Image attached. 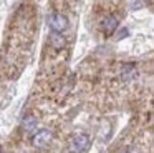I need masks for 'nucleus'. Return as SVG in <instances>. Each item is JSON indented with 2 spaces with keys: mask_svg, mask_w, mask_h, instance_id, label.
<instances>
[{
  "mask_svg": "<svg viewBox=\"0 0 154 153\" xmlns=\"http://www.w3.org/2000/svg\"><path fill=\"white\" fill-rule=\"evenodd\" d=\"M51 140H53V133H51V130L40 128V130H35L33 132L32 145H33V148H37V150H45L51 143Z\"/></svg>",
  "mask_w": 154,
  "mask_h": 153,
  "instance_id": "2",
  "label": "nucleus"
},
{
  "mask_svg": "<svg viewBox=\"0 0 154 153\" xmlns=\"http://www.w3.org/2000/svg\"><path fill=\"white\" fill-rule=\"evenodd\" d=\"M47 22H48L50 30H51V32H55V33H63L65 30L68 28V17L63 15V13H60V12L48 13Z\"/></svg>",
  "mask_w": 154,
  "mask_h": 153,
  "instance_id": "3",
  "label": "nucleus"
},
{
  "mask_svg": "<svg viewBox=\"0 0 154 153\" xmlns=\"http://www.w3.org/2000/svg\"><path fill=\"white\" fill-rule=\"evenodd\" d=\"M50 45L53 47L55 50H61V48H65V47H66V38H65L63 33L51 32V35H50Z\"/></svg>",
  "mask_w": 154,
  "mask_h": 153,
  "instance_id": "5",
  "label": "nucleus"
},
{
  "mask_svg": "<svg viewBox=\"0 0 154 153\" xmlns=\"http://www.w3.org/2000/svg\"><path fill=\"white\" fill-rule=\"evenodd\" d=\"M90 145L91 142L86 133H76L68 142V150H70V153H86Z\"/></svg>",
  "mask_w": 154,
  "mask_h": 153,
  "instance_id": "1",
  "label": "nucleus"
},
{
  "mask_svg": "<svg viewBox=\"0 0 154 153\" xmlns=\"http://www.w3.org/2000/svg\"><path fill=\"white\" fill-rule=\"evenodd\" d=\"M100 28L103 30L106 35H109V33H113L114 30L118 28V18L113 15H106L103 20L100 22Z\"/></svg>",
  "mask_w": 154,
  "mask_h": 153,
  "instance_id": "4",
  "label": "nucleus"
},
{
  "mask_svg": "<svg viewBox=\"0 0 154 153\" xmlns=\"http://www.w3.org/2000/svg\"><path fill=\"white\" fill-rule=\"evenodd\" d=\"M37 126H38V122H37V118H35L33 115H28V116H25L23 118V122H22V128H23V132L25 133H33L35 130H37Z\"/></svg>",
  "mask_w": 154,
  "mask_h": 153,
  "instance_id": "6",
  "label": "nucleus"
}]
</instances>
